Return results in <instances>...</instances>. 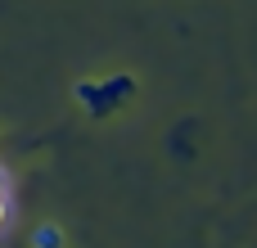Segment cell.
Returning <instances> with one entry per match:
<instances>
[{
    "label": "cell",
    "mask_w": 257,
    "mask_h": 248,
    "mask_svg": "<svg viewBox=\"0 0 257 248\" xmlns=\"http://www.w3.org/2000/svg\"><path fill=\"white\" fill-rule=\"evenodd\" d=\"M32 244H36V248H63V230H59L54 221H50V226H36Z\"/></svg>",
    "instance_id": "6da1fadb"
},
{
    "label": "cell",
    "mask_w": 257,
    "mask_h": 248,
    "mask_svg": "<svg viewBox=\"0 0 257 248\" xmlns=\"http://www.w3.org/2000/svg\"><path fill=\"white\" fill-rule=\"evenodd\" d=\"M0 221H5V181H0Z\"/></svg>",
    "instance_id": "7a4b0ae2"
}]
</instances>
